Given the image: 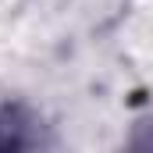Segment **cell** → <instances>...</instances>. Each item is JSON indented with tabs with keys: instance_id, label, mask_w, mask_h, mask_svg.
<instances>
[{
	"instance_id": "6da1fadb",
	"label": "cell",
	"mask_w": 153,
	"mask_h": 153,
	"mask_svg": "<svg viewBox=\"0 0 153 153\" xmlns=\"http://www.w3.org/2000/svg\"><path fill=\"white\" fill-rule=\"evenodd\" d=\"M32 143H36V135H29V125L18 117V111L0 114V150H25Z\"/></svg>"
}]
</instances>
